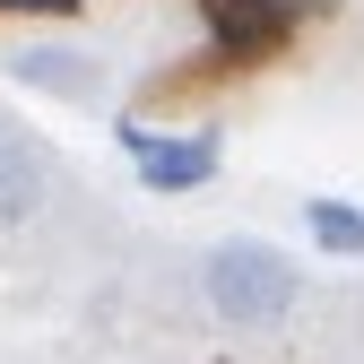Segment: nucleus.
Instances as JSON below:
<instances>
[{"instance_id": "1", "label": "nucleus", "mask_w": 364, "mask_h": 364, "mask_svg": "<svg viewBox=\"0 0 364 364\" xmlns=\"http://www.w3.org/2000/svg\"><path fill=\"white\" fill-rule=\"evenodd\" d=\"M200 295H208L217 321H235V330H278L295 312V260L269 252V243H217L200 260Z\"/></svg>"}, {"instance_id": "3", "label": "nucleus", "mask_w": 364, "mask_h": 364, "mask_svg": "<svg viewBox=\"0 0 364 364\" xmlns=\"http://www.w3.org/2000/svg\"><path fill=\"white\" fill-rule=\"evenodd\" d=\"M312 9V0H200L208 35L225 53H269V43H287V26Z\"/></svg>"}, {"instance_id": "6", "label": "nucleus", "mask_w": 364, "mask_h": 364, "mask_svg": "<svg viewBox=\"0 0 364 364\" xmlns=\"http://www.w3.org/2000/svg\"><path fill=\"white\" fill-rule=\"evenodd\" d=\"M18 78H26V87H96V61H87V53H53V43H35V53H18Z\"/></svg>"}, {"instance_id": "5", "label": "nucleus", "mask_w": 364, "mask_h": 364, "mask_svg": "<svg viewBox=\"0 0 364 364\" xmlns=\"http://www.w3.org/2000/svg\"><path fill=\"white\" fill-rule=\"evenodd\" d=\"M304 225L321 252H364V208L355 200H304Z\"/></svg>"}, {"instance_id": "4", "label": "nucleus", "mask_w": 364, "mask_h": 364, "mask_svg": "<svg viewBox=\"0 0 364 364\" xmlns=\"http://www.w3.org/2000/svg\"><path fill=\"white\" fill-rule=\"evenodd\" d=\"M43 208V156L18 139V130H0V225H18Z\"/></svg>"}, {"instance_id": "2", "label": "nucleus", "mask_w": 364, "mask_h": 364, "mask_svg": "<svg viewBox=\"0 0 364 364\" xmlns=\"http://www.w3.org/2000/svg\"><path fill=\"white\" fill-rule=\"evenodd\" d=\"M122 148L139 165L148 191H200L217 173V130H148V122H122Z\"/></svg>"}, {"instance_id": "7", "label": "nucleus", "mask_w": 364, "mask_h": 364, "mask_svg": "<svg viewBox=\"0 0 364 364\" xmlns=\"http://www.w3.org/2000/svg\"><path fill=\"white\" fill-rule=\"evenodd\" d=\"M312 9H330V0H312Z\"/></svg>"}]
</instances>
